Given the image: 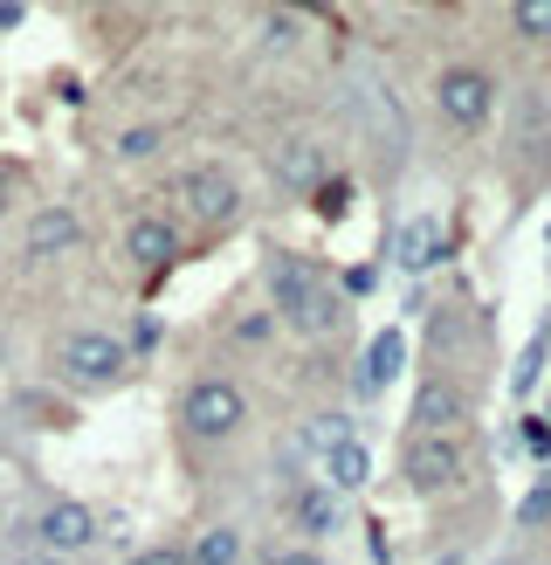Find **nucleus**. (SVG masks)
Returning a JSON list of instances; mask_svg holds the SVG:
<instances>
[{
    "instance_id": "9d476101",
    "label": "nucleus",
    "mask_w": 551,
    "mask_h": 565,
    "mask_svg": "<svg viewBox=\"0 0 551 565\" xmlns=\"http://www.w3.org/2000/svg\"><path fill=\"white\" fill-rule=\"evenodd\" d=\"M269 173H276V186H283V193L311 201V193L331 180V152L317 146V138H283V146H276V159H269Z\"/></svg>"
},
{
    "instance_id": "423d86ee",
    "label": "nucleus",
    "mask_w": 551,
    "mask_h": 565,
    "mask_svg": "<svg viewBox=\"0 0 551 565\" xmlns=\"http://www.w3.org/2000/svg\"><path fill=\"white\" fill-rule=\"evenodd\" d=\"M180 214L207 221V228H235V221H241V180L220 159L186 166V173H180Z\"/></svg>"
},
{
    "instance_id": "2eb2a0df",
    "label": "nucleus",
    "mask_w": 551,
    "mask_h": 565,
    "mask_svg": "<svg viewBox=\"0 0 551 565\" xmlns=\"http://www.w3.org/2000/svg\"><path fill=\"white\" fill-rule=\"evenodd\" d=\"M345 435H358V428H352V414H345V407H324V414L303 420V435H296V441H303V456H317V462H324Z\"/></svg>"
},
{
    "instance_id": "f3484780",
    "label": "nucleus",
    "mask_w": 551,
    "mask_h": 565,
    "mask_svg": "<svg viewBox=\"0 0 551 565\" xmlns=\"http://www.w3.org/2000/svg\"><path fill=\"white\" fill-rule=\"evenodd\" d=\"M434 256H441V228H434V214L407 221V228H400V269H428Z\"/></svg>"
},
{
    "instance_id": "9b49d317",
    "label": "nucleus",
    "mask_w": 551,
    "mask_h": 565,
    "mask_svg": "<svg viewBox=\"0 0 551 565\" xmlns=\"http://www.w3.org/2000/svg\"><path fill=\"white\" fill-rule=\"evenodd\" d=\"M76 242H83V214L76 207H42L28 221V235H21V256L28 263H55V256H69Z\"/></svg>"
},
{
    "instance_id": "aec40b11",
    "label": "nucleus",
    "mask_w": 551,
    "mask_h": 565,
    "mask_svg": "<svg viewBox=\"0 0 551 565\" xmlns=\"http://www.w3.org/2000/svg\"><path fill=\"white\" fill-rule=\"evenodd\" d=\"M159 146H165V131H159V125H131V131H118V159H131V166L159 159Z\"/></svg>"
},
{
    "instance_id": "6e6552de",
    "label": "nucleus",
    "mask_w": 551,
    "mask_h": 565,
    "mask_svg": "<svg viewBox=\"0 0 551 565\" xmlns=\"http://www.w3.org/2000/svg\"><path fill=\"white\" fill-rule=\"evenodd\" d=\"M180 248H186L180 214L145 207V214H131V221H125V263H131L138 276H165V269L180 263Z\"/></svg>"
},
{
    "instance_id": "6ab92c4d",
    "label": "nucleus",
    "mask_w": 551,
    "mask_h": 565,
    "mask_svg": "<svg viewBox=\"0 0 551 565\" xmlns=\"http://www.w3.org/2000/svg\"><path fill=\"white\" fill-rule=\"evenodd\" d=\"M276 324H283V318H276V310L269 303H256V310H241V318H235V345H269V338H276Z\"/></svg>"
},
{
    "instance_id": "dca6fc26",
    "label": "nucleus",
    "mask_w": 551,
    "mask_h": 565,
    "mask_svg": "<svg viewBox=\"0 0 551 565\" xmlns=\"http://www.w3.org/2000/svg\"><path fill=\"white\" fill-rule=\"evenodd\" d=\"M510 35L523 49H551V0H510Z\"/></svg>"
},
{
    "instance_id": "393cba45",
    "label": "nucleus",
    "mask_w": 551,
    "mask_h": 565,
    "mask_svg": "<svg viewBox=\"0 0 551 565\" xmlns=\"http://www.w3.org/2000/svg\"><path fill=\"white\" fill-rule=\"evenodd\" d=\"M125 345H131V352H152V345H159V318H138V331L125 338Z\"/></svg>"
},
{
    "instance_id": "ddd939ff",
    "label": "nucleus",
    "mask_w": 551,
    "mask_h": 565,
    "mask_svg": "<svg viewBox=\"0 0 551 565\" xmlns=\"http://www.w3.org/2000/svg\"><path fill=\"white\" fill-rule=\"evenodd\" d=\"M324 476H331V490H338V497H358V490L372 483V456H366V441L345 435V441L324 456Z\"/></svg>"
},
{
    "instance_id": "b1692460",
    "label": "nucleus",
    "mask_w": 551,
    "mask_h": 565,
    "mask_svg": "<svg viewBox=\"0 0 551 565\" xmlns=\"http://www.w3.org/2000/svg\"><path fill=\"white\" fill-rule=\"evenodd\" d=\"M269 565H324V552L317 545H290V552H276Z\"/></svg>"
},
{
    "instance_id": "bb28decb",
    "label": "nucleus",
    "mask_w": 551,
    "mask_h": 565,
    "mask_svg": "<svg viewBox=\"0 0 551 565\" xmlns=\"http://www.w3.org/2000/svg\"><path fill=\"white\" fill-rule=\"evenodd\" d=\"M21 565H69V558H63V552H42V545H35V552H28Z\"/></svg>"
},
{
    "instance_id": "0eeeda50",
    "label": "nucleus",
    "mask_w": 551,
    "mask_h": 565,
    "mask_svg": "<svg viewBox=\"0 0 551 565\" xmlns=\"http://www.w3.org/2000/svg\"><path fill=\"white\" fill-rule=\"evenodd\" d=\"M400 483L413 497H449V490H462V441L455 435H407V448H400Z\"/></svg>"
},
{
    "instance_id": "a878e982",
    "label": "nucleus",
    "mask_w": 551,
    "mask_h": 565,
    "mask_svg": "<svg viewBox=\"0 0 551 565\" xmlns=\"http://www.w3.org/2000/svg\"><path fill=\"white\" fill-rule=\"evenodd\" d=\"M523 448H531V456H551V435L538 428V420H523Z\"/></svg>"
},
{
    "instance_id": "7ed1b4c3",
    "label": "nucleus",
    "mask_w": 551,
    "mask_h": 565,
    "mask_svg": "<svg viewBox=\"0 0 551 565\" xmlns=\"http://www.w3.org/2000/svg\"><path fill=\"white\" fill-rule=\"evenodd\" d=\"M180 428L193 441H235L248 428V393L228 373H193L180 386Z\"/></svg>"
},
{
    "instance_id": "4be33fe9",
    "label": "nucleus",
    "mask_w": 551,
    "mask_h": 565,
    "mask_svg": "<svg viewBox=\"0 0 551 565\" xmlns=\"http://www.w3.org/2000/svg\"><path fill=\"white\" fill-rule=\"evenodd\" d=\"M131 565H193V552H180V545H145Z\"/></svg>"
},
{
    "instance_id": "4468645a",
    "label": "nucleus",
    "mask_w": 551,
    "mask_h": 565,
    "mask_svg": "<svg viewBox=\"0 0 551 565\" xmlns=\"http://www.w3.org/2000/svg\"><path fill=\"white\" fill-rule=\"evenodd\" d=\"M290 518L311 531V539H331V524H338V490H324V483H303L290 497Z\"/></svg>"
},
{
    "instance_id": "412c9836",
    "label": "nucleus",
    "mask_w": 551,
    "mask_h": 565,
    "mask_svg": "<svg viewBox=\"0 0 551 565\" xmlns=\"http://www.w3.org/2000/svg\"><path fill=\"white\" fill-rule=\"evenodd\" d=\"M517 518H523V524H544V518H551V476H544V483L517 503Z\"/></svg>"
},
{
    "instance_id": "20e7f679",
    "label": "nucleus",
    "mask_w": 551,
    "mask_h": 565,
    "mask_svg": "<svg viewBox=\"0 0 551 565\" xmlns=\"http://www.w3.org/2000/svg\"><path fill=\"white\" fill-rule=\"evenodd\" d=\"M434 110H441V125L462 131V138H476L496 125V70L489 63H449L434 76Z\"/></svg>"
},
{
    "instance_id": "a211bd4d",
    "label": "nucleus",
    "mask_w": 551,
    "mask_h": 565,
    "mask_svg": "<svg viewBox=\"0 0 551 565\" xmlns=\"http://www.w3.org/2000/svg\"><path fill=\"white\" fill-rule=\"evenodd\" d=\"M235 558H241L235 524H214V531H201V545H193V565H235Z\"/></svg>"
},
{
    "instance_id": "5701e85b",
    "label": "nucleus",
    "mask_w": 551,
    "mask_h": 565,
    "mask_svg": "<svg viewBox=\"0 0 551 565\" xmlns=\"http://www.w3.org/2000/svg\"><path fill=\"white\" fill-rule=\"evenodd\" d=\"M14 193H21V173H14V166H8V159H0V221H8V214H14Z\"/></svg>"
},
{
    "instance_id": "f257e3e1",
    "label": "nucleus",
    "mask_w": 551,
    "mask_h": 565,
    "mask_svg": "<svg viewBox=\"0 0 551 565\" xmlns=\"http://www.w3.org/2000/svg\"><path fill=\"white\" fill-rule=\"evenodd\" d=\"M269 310H276L290 331H303V338L338 331V318H345V303H338V290L324 282V269L303 263V256H290V248H269Z\"/></svg>"
},
{
    "instance_id": "1a4fd4ad",
    "label": "nucleus",
    "mask_w": 551,
    "mask_h": 565,
    "mask_svg": "<svg viewBox=\"0 0 551 565\" xmlns=\"http://www.w3.org/2000/svg\"><path fill=\"white\" fill-rule=\"evenodd\" d=\"M35 545H42V552H63V558L90 552V545H97V511H90V503H76V497L42 503V518H35Z\"/></svg>"
},
{
    "instance_id": "39448f33",
    "label": "nucleus",
    "mask_w": 551,
    "mask_h": 565,
    "mask_svg": "<svg viewBox=\"0 0 551 565\" xmlns=\"http://www.w3.org/2000/svg\"><path fill=\"white\" fill-rule=\"evenodd\" d=\"M476 420V401L455 373H421L413 380V407H407V428L413 435H462Z\"/></svg>"
},
{
    "instance_id": "f03ea898",
    "label": "nucleus",
    "mask_w": 551,
    "mask_h": 565,
    "mask_svg": "<svg viewBox=\"0 0 551 565\" xmlns=\"http://www.w3.org/2000/svg\"><path fill=\"white\" fill-rule=\"evenodd\" d=\"M125 365H131V345H125L118 331H104V324H76V331L55 338V380L76 386V393L118 386Z\"/></svg>"
},
{
    "instance_id": "f8f14e48",
    "label": "nucleus",
    "mask_w": 551,
    "mask_h": 565,
    "mask_svg": "<svg viewBox=\"0 0 551 565\" xmlns=\"http://www.w3.org/2000/svg\"><path fill=\"white\" fill-rule=\"evenodd\" d=\"M400 365H407V338H400V331H379L372 345H366V359H358L352 386H358V393H366V401H372V393H386V386L400 380Z\"/></svg>"
}]
</instances>
